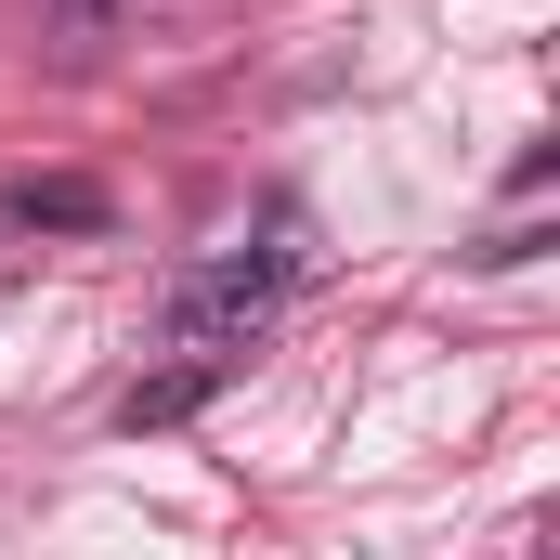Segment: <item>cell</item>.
<instances>
[{
    "instance_id": "1",
    "label": "cell",
    "mask_w": 560,
    "mask_h": 560,
    "mask_svg": "<svg viewBox=\"0 0 560 560\" xmlns=\"http://www.w3.org/2000/svg\"><path fill=\"white\" fill-rule=\"evenodd\" d=\"M287 300V248H235V261H209V275L170 300V352H209V365H235L261 326H275Z\"/></svg>"
},
{
    "instance_id": "2",
    "label": "cell",
    "mask_w": 560,
    "mask_h": 560,
    "mask_svg": "<svg viewBox=\"0 0 560 560\" xmlns=\"http://www.w3.org/2000/svg\"><path fill=\"white\" fill-rule=\"evenodd\" d=\"M0 222H13V235H105V183H79V170L13 183V196H0Z\"/></svg>"
},
{
    "instance_id": "3",
    "label": "cell",
    "mask_w": 560,
    "mask_h": 560,
    "mask_svg": "<svg viewBox=\"0 0 560 560\" xmlns=\"http://www.w3.org/2000/svg\"><path fill=\"white\" fill-rule=\"evenodd\" d=\"M39 13H52L66 39H105V26H118V0H39Z\"/></svg>"
}]
</instances>
